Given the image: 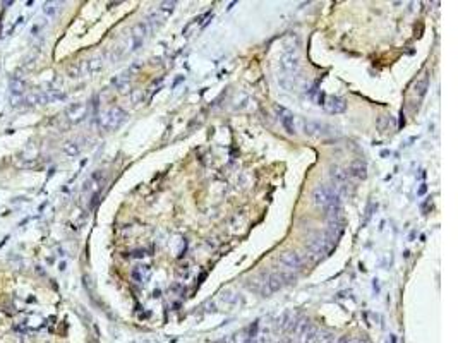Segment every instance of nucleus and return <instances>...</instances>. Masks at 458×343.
Instances as JSON below:
<instances>
[{
	"label": "nucleus",
	"mask_w": 458,
	"mask_h": 343,
	"mask_svg": "<svg viewBox=\"0 0 458 343\" xmlns=\"http://www.w3.org/2000/svg\"><path fill=\"white\" fill-rule=\"evenodd\" d=\"M329 342H331V336H329V335H323V333H319L318 329H314L311 335H307L304 340H301L299 343H329Z\"/></svg>",
	"instance_id": "16"
},
{
	"label": "nucleus",
	"mask_w": 458,
	"mask_h": 343,
	"mask_svg": "<svg viewBox=\"0 0 458 343\" xmlns=\"http://www.w3.org/2000/svg\"><path fill=\"white\" fill-rule=\"evenodd\" d=\"M277 112H278V119H280L282 126L285 127V130H287L288 134H295V126H294V113L288 112L287 108H284V107H277Z\"/></svg>",
	"instance_id": "12"
},
{
	"label": "nucleus",
	"mask_w": 458,
	"mask_h": 343,
	"mask_svg": "<svg viewBox=\"0 0 458 343\" xmlns=\"http://www.w3.org/2000/svg\"><path fill=\"white\" fill-rule=\"evenodd\" d=\"M9 88H11L12 102H14V100H21L22 96H24V93H26V89H28V86H26L24 81L19 79V77H12L11 83H9Z\"/></svg>",
	"instance_id": "13"
},
{
	"label": "nucleus",
	"mask_w": 458,
	"mask_h": 343,
	"mask_svg": "<svg viewBox=\"0 0 458 343\" xmlns=\"http://www.w3.org/2000/svg\"><path fill=\"white\" fill-rule=\"evenodd\" d=\"M64 151H65L69 156H76V154H79L81 146L77 143H74V141H69V143L64 144Z\"/></svg>",
	"instance_id": "17"
},
{
	"label": "nucleus",
	"mask_w": 458,
	"mask_h": 343,
	"mask_svg": "<svg viewBox=\"0 0 458 343\" xmlns=\"http://www.w3.org/2000/svg\"><path fill=\"white\" fill-rule=\"evenodd\" d=\"M347 175L353 177V179H366L368 177V167L362 161H353L349 168H347Z\"/></svg>",
	"instance_id": "14"
},
{
	"label": "nucleus",
	"mask_w": 458,
	"mask_h": 343,
	"mask_svg": "<svg viewBox=\"0 0 458 343\" xmlns=\"http://www.w3.org/2000/svg\"><path fill=\"white\" fill-rule=\"evenodd\" d=\"M127 113L120 107H112L107 112H103L98 119V124L103 130H115L126 122Z\"/></svg>",
	"instance_id": "2"
},
{
	"label": "nucleus",
	"mask_w": 458,
	"mask_h": 343,
	"mask_svg": "<svg viewBox=\"0 0 458 343\" xmlns=\"http://www.w3.org/2000/svg\"><path fill=\"white\" fill-rule=\"evenodd\" d=\"M349 340H350L349 336H342V338H340V340H338V342H336V343H349Z\"/></svg>",
	"instance_id": "19"
},
{
	"label": "nucleus",
	"mask_w": 458,
	"mask_h": 343,
	"mask_svg": "<svg viewBox=\"0 0 458 343\" xmlns=\"http://www.w3.org/2000/svg\"><path fill=\"white\" fill-rule=\"evenodd\" d=\"M336 238L333 234H329V232H326V234L319 235L318 238H314V240L309 244V251H311L312 257L314 259H321L323 256H326L329 251L333 249V245H335Z\"/></svg>",
	"instance_id": "3"
},
{
	"label": "nucleus",
	"mask_w": 458,
	"mask_h": 343,
	"mask_svg": "<svg viewBox=\"0 0 458 343\" xmlns=\"http://www.w3.org/2000/svg\"><path fill=\"white\" fill-rule=\"evenodd\" d=\"M304 132L307 134V136L321 137V139L335 136V129H333L331 126L316 122V120H307V122H304Z\"/></svg>",
	"instance_id": "8"
},
{
	"label": "nucleus",
	"mask_w": 458,
	"mask_h": 343,
	"mask_svg": "<svg viewBox=\"0 0 458 343\" xmlns=\"http://www.w3.org/2000/svg\"><path fill=\"white\" fill-rule=\"evenodd\" d=\"M59 5H60V2H48V4L45 5V12L50 16H53L57 11H59Z\"/></svg>",
	"instance_id": "18"
},
{
	"label": "nucleus",
	"mask_w": 458,
	"mask_h": 343,
	"mask_svg": "<svg viewBox=\"0 0 458 343\" xmlns=\"http://www.w3.org/2000/svg\"><path fill=\"white\" fill-rule=\"evenodd\" d=\"M427 88H429V76H427V72L422 74V77L420 79H417V83L414 84V95H415L417 100H420L424 95H426Z\"/></svg>",
	"instance_id": "15"
},
{
	"label": "nucleus",
	"mask_w": 458,
	"mask_h": 343,
	"mask_svg": "<svg viewBox=\"0 0 458 343\" xmlns=\"http://www.w3.org/2000/svg\"><path fill=\"white\" fill-rule=\"evenodd\" d=\"M278 264L282 266V270H280L282 273L287 275L288 278H294V275L302 270L304 261H302V257L297 252H284V254L278 257Z\"/></svg>",
	"instance_id": "5"
},
{
	"label": "nucleus",
	"mask_w": 458,
	"mask_h": 343,
	"mask_svg": "<svg viewBox=\"0 0 458 343\" xmlns=\"http://www.w3.org/2000/svg\"><path fill=\"white\" fill-rule=\"evenodd\" d=\"M87 113H89V105H87V103H83V102L72 103V105L65 110V117L70 124L83 122V120L87 117Z\"/></svg>",
	"instance_id": "9"
},
{
	"label": "nucleus",
	"mask_w": 458,
	"mask_h": 343,
	"mask_svg": "<svg viewBox=\"0 0 458 343\" xmlns=\"http://www.w3.org/2000/svg\"><path fill=\"white\" fill-rule=\"evenodd\" d=\"M329 179H331V184H333L331 189L335 191L338 196H342V194H349L350 177L347 175L345 170H342V168H338V167H333L331 172H329Z\"/></svg>",
	"instance_id": "7"
},
{
	"label": "nucleus",
	"mask_w": 458,
	"mask_h": 343,
	"mask_svg": "<svg viewBox=\"0 0 458 343\" xmlns=\"http://www.w3.org/2000/svg\"><path fill=\"white\" fill-rule=\"evenodd\" d=\"M292 278H288L287 275H284L282 271H277V273H269L268 277L264 278V281H261V294L262 295H271L275 292H278L285 283H288Z\"/></svg>",
	"instance_id": "6"
},
{
	"label": "nucleus",
	"mask_w": 458,
	"mask_h": 343,
	"mask_svg": "<svg viewBox=\"0 0 458 343\" xmlns=\"http://www.w3.org/2000/svg\"><path fill=\"white\" fill-rule=\"evenodd\" d=\"M280 65H282V69L285 70V72H288V74H295L297 72V69H299V59H297V53H295V50L294 52H287L285 53L284 57L280 59Z\"/></svg>",
	"instance_id": "11"
},
{
	"label": "nucleus",
	"mask_w": 458,
	"mask_h": 343,
	"mask_svg": "<svg viewBox=\"0 0 458 343\" xmlns=\"http://www.w3.org/2000/svg\"><path fill=\"white\" fill-rule=\"evenodd\" d=\"M319 105H323V108H325L328 113H342V112H345V110H347L345 100L338 98V96H325V95H321V98H319Z\"/></svg>",
	"instance_id": "10"
},
{
	"label": "nucleus",
	"mask_w": 458,
	"mask_h": 343,
	"mask_svg": "<svg viewBox=\"0 0 458 343\" xmlns=\"http://www.w3.org/2000/svg\"><path fill=\"white\" fill-rule=\"evenodd\" d=\"M314 204L325 210L329 216V221H338L340 218V196L329 186H318L312 193Z\"/></svg>",
	"instance_id": "1"
},
{
	"label": "nucleus",
	"mask_w": 458,
	"mask_h": 343,
	"mask_svg": "<svg viewBox=\"0 0 458 343\" xmlns=\"http://www.w3.org/2000/svg\"><path fill=\"white\" fill-rule=\"evenodd\" d=\"M174 9H175V2H161V4H158L156 9H154V11L151 12L150 18H148V21H146L148 28H150L151 31H154L156 28H160V26L163 24L168 18H170V14L174 12Z\"/></svg>",
	"instance_id": "4"
}]
</instances>
